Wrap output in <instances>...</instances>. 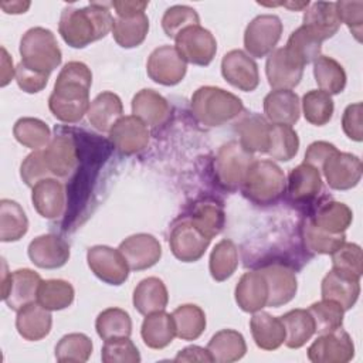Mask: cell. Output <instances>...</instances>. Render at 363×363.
<instances>
[{"label":"cell","mask_w":363,"mask_h":363,"mask_svg":"<svg viewBox=\"0 0 363 363\" xmlns=\"http://www.w3.org/2000/svg\"><path fill=\"white\" fill-rule=\"evenodd\" d=\"M140 336L150 349H163L170 345L176 336L173 316L164 311L146 315L142 322Z\"/></svg>","instance_id":"d6a6232c"},{"label":"cell","mask_w":363,"mask_h":363,"mask_svg":"<svg viewBox=\"0 0 363 363\" xmlns=\"http://www.w3.org/2000/svg\"><path fill=\"white\" fill-rule=\"evenodd\" d=\"M51 311L41 306L38 302H31L17 311L16 329L18 335L30 342H37L44 339L52 325Z\"/></svg>","instance_id":"4316f807"},{"label":"cell","mask_w":363,"mask_h":363,"mask_svg":"<svg viewBox=\"0 0 363 363\" xmlns=\"http://www.w3.org/2000/svg\"><path fill=\"white\" fill-rule=\"evenodd\" d=\"M191 113L204 126H221L234 118H237L242 111L241 99L218 86H200L191 95Z\"/></svg>","instance_id":"3957f363"},{"label":"cell","mask_w":363,"mask_h":363,"mask_svg":"<svg viewBox=\"0 0 363 363\" xmlns=\"http://www.w3.org/2000/svg\"><path fill=\"white\" fill-rule=\"evenodd\" d=\"M301 235L305 247L316 254H332L345 241V233L332 234L316 227L309 218H306L301 227Z\"/></svg>","instance_id":"c3c4849f"},{"label":"cell","mask_w":363,"mask_h":363,"mask_svg":"<svg viewBox=\"0 0 363 363\" xmlns=\"http://www.w3.org/2000/svg\"><path fill=\"white\" fill-rule=\"evenodd\" d=\"M221 74L234 88L251 92L259 84L257 62L242 50H231L221 60Z\"/></svg>","instance_id":"2e32d148"},{"label":"cell","mask_w":363,"mask_h":363,"mask_svg":"<svg viewBox=\"0 0 363 363\" xmlns=\"http://www.w3.org/2000/svg\"><path fill=\"white\" fill-rule=\"evenodd\" d=\"M176 336L182 340H194L201 336L206 329V313L194 303L177 306L173 313Z\"/></svg>","instance_id":"60d3db41"},{"label":"cell","mask_w":363,"mask_h":363,"mask_svg":"<svg viewBox=\"0 0 363 363\" xmlns=\"http://www.w3.org/2000/svg\"><path fill=\"white\" fill-rule=\"evenodd\" d=\"M89 269L108 285H122L129 277V265L119 250L108 245H94L86 252Z\"/></svg>","instance_id":"8fae6325"},{"label":"cell","mask_w":363,"mask_h":363,"mask_svg":"<svg viewBox=\"0 0 363 363\" xmlns=\"http://www.w3.org/2000/svg\"><path fill=\"white\" fill-rule=\"evenodd\" d=\"M13 135L18 143L33 150H38L48 145L51 132L45 122L38 118H20L13 126Z\"/></svg>","instance_id":"f6af8a7d"},{"label":"cell","mask_w":363,"mask_h":363,"mask_svg":"<svg viewBox=\"0 0 363 363\" xmlns=\"http://www.w3.org/2000/svg\"><path fill=\"white\" fill-rule=\"evenodd\" d=\"M330 255H332V268H337V269L354 274L357 277H362L363 259H362L360 245L345 241Z\"/></svg>","instance_id":"9f6ffc18"},{"label":"cell","mask_w":363,"mask_h":363,"mask_svg":"<svg viewBox=\"0 0 363 363\" xmlns=\"http://www.w3.org/2000/svg\"><path fill=\"white\" fill-rule=\"evenodd\" d=\"M186 71L187 62L173 45H160L155 48L147 58L146 72L156 84L166 86L177 85L183 81Z\"/></svg>","instance_id":"7c38bea8"},{"label":"cell","mask_w":363,"mask_h":363,"mask_svg":"<svg viewBox=\"0 0 363 363\" xmlns=\"http://www.w3.org/2000/svg\"><path fill=\"white\" fill-rule=\"evenodd\" d=\"M21 64L27 68L50 75L62 60L57 38L51 30L33 27L20 40Z\"/></svg>","instance_id":"5b68a950"},{"label":"cell","mask_w":363,"mask_h":363,"mask_svg":"<svg viewBox=\"0 0 363 363\" xmlns=\"http://www.w3.org/2000/svg\"><path fill=\"white\" fill-rule=\"evenodd\" d=\"M125 257L132 271H143L156 265L162 257L159 240L146 233H139L125 238L118 248Z\"/></svg>","instance_id":"e0dca14e"},{"label":"cell","mask_w":363,"mask_h":363,"mask_svg":"<svg viewBox=\"0 0 363 363\" xmlns=\"http://www.w3.org/2000/svg\"><path fill=\"white\" fill-rule=\"evenodd\" d=\"M111 3H89L85 7H64L60 16L58 31L72 48H85L112 31L113 17Z\"/></svg>","instance_id":"7a4b0ae2"},{"label":"cell","mask_w":363,"mask_h":363,"mask_svg":"<svg viewBox=\"0 0 363 363\" xmlns=\"http://www.w3.org/2000/svg\"><path fill=\"white\" fill-rule=\"evenodd\" d=\"M28 230V218L23 207L10 199L0 201V240L3 242L18 241Z\"/></svg>","instance_id":"f35d334b"},{"label":"cell","mask_w":363,"mask_h":363,"mask_svg":"<svg viewBox=\"0 0 363 363\" xmlns=\"http://www.w3.org/2000/svg\"><path fill=\"white\" fill-rule=\"evenodd\" d=\"M353 356V340L342 328L319 335L308 349V359L313 363H346Z\"/></svg>","instance_id":"4fadbf2b"},{"label":"cell","mask_w":363,"mask_h":363,"mask_svg":"<svg viewBox=\"0 0 363 363\" xmlns=\"http://www.w3.org/2000/svg\"><path fill=\"white\" fill-rule=\"evenodd\" d=\"M20 176L23 179V182L28 186L33 187L35 186L40 180L43 179H48L50 173L47 170L44 157H43V152L41 149L31 152L21 163L20 167Z\"/></svg>","instance_id":"680465c9"},{"label":"cell","mask_w":363,"mask_h":363,"mask_svg":"<svg viewBox=\"0 0 363 363\" xmlns=\"http://www.w3.org/2000/svg\"><path fill=\"white\" fill-rule=\"evenodd\" d=\"M189 217L208 238H213L217 234H220L225 221L221 206L213 201L199 203Z\"/></svg>","instance_id":"f5cc1de1"},{"label":"cell","mask_w":363,"mask_h":363,"mask_svg":"<svg viewBox=\"0 0 363 363\" xmlns=\"http://www.w3.org/2000/svg\"><path fill=\"white\" fill-rule=\"evenodd\" d=\"M31 3L30 1H1L0 3V7L4 13L7 14H21V13H26L28 9H30Z\"/></svg>","instance_id":"003e7915"},{"label":"cell","mask_w":363,"mask_h":363,"mask_svg":"<svg viewBox=\"0 0 363 363\" xmlns=\"http://www.w3.org/2000/svg\"><path fill=\"white\" fill-rule=\"evenodd\" d=\"M41 152L50 177H68L78 166L79 155L77 143L69 135H55Z\"/></svg>","instance_id":"5bb4252c"},{"label":"cell","mask_w":363,"mask_h":363,"mask_svg":"<svg viewBox=\"0 0 363 363\" xmlns=\"http://www.w3.org/2000/svg\"><path fill=\"white\" fill-rule=\"evenodd\" d=\"M123 105L121 98L111 92L104 91L98 94L89 105L88 121L99 132H109L111 128L122 118Z\"/></svg>","instance_id":"f546056e"},{"label":"cell","mask_w":363,"mask_h":363,"mask_svg":"<svg viewBox=\"0 0 363 363\" xmlns=\"http://www.w3.org/2000/svg\"><path fill=\"white\" fill-rule=\"evenodd\" d=\"M14 75H16V68L13 67V60L10 58L6 48L1 47V79H0V85L6 86Z\"/></svg>","instance_id":"03108f58"},{"label":"cell","mask_w":363,"mask_h":363,"mask_svg":"<svg viewBox=\"0 0 363 363\" xmlns=\"http://www.w3.org/2000/svg\"><path fill=\"white\" fill-rule=\"evenodd\" d=\"M213 362L231 363L240 360L245 352L247 345L244 336L234 329H221L210 339L207 345Z\"/></svg>","instance_id":"836d02e7"},{"label":"cell","mask_w":363,"mask_h":363,"mask_svg":"<svg viewBox=\"0 0 363 363\" xmlns=\"http://www.w3.org/2000/svg\"><path fill=\"white\" fill-rule=\"evenodd\" d=\"M147 1H138V0H119L111 1V7L115 9L118 17H133L138 14L145 13L147 7Z\"/></svg>","instance_id":"be15d7a7"},{"label":"cell","mask_w":363,"mask_h":363,"mask_svg":"<svg viewBox=\"0 0 363 363\" xmlns=\"http://www.w3.org/2000/svg\"><path fill=\"white\" fill-rule=\"evenodd\" d=\"M362 104H350L346 106L343 116H342V128L345 135L354 140L360 142L363 139V130H362Z\"/></svg>","instance_id":"94428289"},{"label":"cell","mask_w":363,"mask_h":363,"mask_svg":"<svg viewBox=\"0 0 363 363\" xmlns=\"http://www.w3.org/2000/svg\"><path fill=\"white\" fill-rule=\"evenodd\" d=\"M238 267V250L231 240L218 241L210 254V274L217 282L228 279Z\"/></svg>","instance_id":"7bdbcfd3"},{"label":"cell","mask_w":363,"mask_h":363,"mask_svg":"<svg viewBox=\"0 0 363 363\" xmlns=\"http://www.w3.org/2000/svg\"><path fill=\"white\" fill-rule=\"evenodd\" d=\"M28 258L34 265L43 269H55L67 264L69 258V245L55 234H43L28 244Z\"/></svg>","instance_id":"44dd1931"},{"label":"cell","mask_w":363,"mask_h":363,"mask_svg":"<svg viewBox=\"0 0 363 363\" xmlns=\"http://www.w3.org/2000/svg\"><path fill=\"white\" fill-rule=\"evenodd\" d=\"M74 288L64 279L41 281L37 291V302L48 311H61L74 301Z\"/></svg>","instance_id":"ee69618b"},{"label":"cell","mask_w":363,"mask_h":363,"mask_svg":"<svg viewBox=\"0 0 363 363\" xmlns=\"http://www.w3.org/2000/svg\"><path fill=\"white\" fill-rule=\"evenodd\" d=\"M323 176L333 190H349L359 184L362 179V160L352 153L336 150L323 163Z\"/></svg>","instance_id":"9a60e30c"},{"label":"cell","mask_w":363,"mask_h":363,"mask_svg":"<svg viewBox=\"0 0 363 363\" xmlns=\"http://www.w3.org/2000/svg\"><path fill=\"white\" fill-rule=\"evenodd\" d=\"M320 190L322 177L316 167L303 162L291 170L288 177V194L294 201H309L315 199Z\"/></svg>","instance_id":"1f68e13d"},{"label":"cell","mask_w":363,"mask_h":363,"mask_svg":"<svg viewBox=\"0 0 363 363\" xmlns=\"http://www.w3.org/2000/svg\"><path fill=\"white\" fill-rule=\"evenodd\" d=\"M109 139L122 155H135L149 143L147 125L135 115L122 116L109 130Z\"/></svg>","instance_id":"ac0fdd59"},{"label":"cell","mask_w":363,"mask_h":363,"mask_svg":"<svg viewBox=\"0 0 363 363\" xmlns=\"http://www.w3.org/2000/svg\"><path fill=\"white\" fill-rule=\"evenodd\" d=\"M176 362H213V357L207 347H200V346H189L180 350L176 357Z\"/></svg>","instance_id":"e7e4bbea"},{"label":"cell","mask_w":363,"mask_h":363,"mask_svg":"<svg viewBox=\"0 0 363 363\" xmlns=\"http://www.w3.org/2000/svg\"><path fill=\"white\" fill-rule=\"evenodd\" d=\"M285 328V345L289 349L302 347L315 333V323L306 309H292L281 316Z\"/></svg>","instance_id":"8d00e7d4"},{"label":"cell","mask_w":363,"mask_h":363,"mask_svg":"<svg viewBox=\"0 0 363 363\" xmlns=\"http://www.w3.org/2000/svg\"><path fill=\"white\" fill-rule=\"evenodd\" d=\"M313 77L320 91L332 95L340 94L346 86V72L332 57L319 55L313 61Z\"/></svg>","instance_id":"ab89813d"},{"label":"cell","mask_w":363,"mask_h":363,"mask_svg":"<svg viewBox=\"0 0 363 363\" xmlns=\"http://www.w3.org/2000/svg\"><path fill=\"white\" fill-rule=\"evenodd\" d=\"M285 50L292 58L305 67L320 55L322 41H319L308 28L301 26L289 35Z\"/></svg>","instance_id":"bcb514c9"},{"label":"cell","mask_w":363,"mask_h":363,"mask_svg":"<svg viewBox=\"0 0 363 363\" xmlns=\"http://www.w3.org/2000/svg\"><path fill=\"white\" fill-rule=\"evenodd\" d=\"M320 294L323 299L335 301L343 311H349L357 302L360 294V277L332 268L322 279Z\"/></svg>","instance_id":"ffe728a7"},{"label":"cell","mask_w":363,"mask_h":363,"mask_svg":"<svg viewBox=\"0 0 363 363\" xmlns=\"http://www.w3.org/2000/svg\"><path fill=\"white\" fill-rule=\"evenodd\" d=\"M211 238H208L193 221L190 217L177 218L170 228L169 245L173 255L182 262H194L199 261Z\"/></svg>","instance_id":"52a82bcc"},{"label":"cell","mask_w":363,"mask_h":363,"mask_svg":"<svg viewBox=\"0 0 363 363\" xmlns=\"http://www.w3.org/2000/svg\"><path fill=\"white\" fill-rule=\"evenodd\" d=\"M282 21L275 14H259L254 17L244 31V48L252 58L271 54L282 34Z\"/></svg>","instance_id":"9c48e42d"},{"label":"cell","mask_w":363,"mask_h":363,"mask_svg":"<svg viewBox=\"0 0 363 363\" xmlns=\"http://www.w3.org/2000/svg\"><path fill=\"white\" fill-rule=\"evenodd\" d=\"M269 129L271 123L258 113H251L242 118L235 126L240 143L251 153H267L269 145Z\"/></svg>","instance_id":"e575fe53"},{"label":"cell","mask_w":363,"mask_h":363,"mask_svg":"<svg viewBox=\"0 0 363 363\" xmlns=\"http://www.w3.org/2000/svg\"><path fill=\"white\" fill-rule=\"evenodd\" d=\"M1 298L13 311H20L23 306L37 299V291L41 284V277L28 268L7 271V265L1 262Z\"/></svg>","instance_id":"ba28073f"},{"label":"cell","mask_w":363,"mask_h":363,"mask_svg":"<svg viewBox=\"0 0 363 363\" xmlns=\"http://www.w3.org/2000/svg\"><path fill=\"white\" fill-rule=\"evenodd\" d=\"M234 296L244 312L254 313L267 306L268 285L262 272L259 269L245 272L235 286Z\"/></svg>","instance_id":"d4e9b609"},{"label":"cell","mask_w":363,"mask_h":363,"mask_svg":"<svg viewBox=\"0 0 363 363\" xmlns=\"http://www.w3.org/2000/svg\"><path fill=\"white\" fill-rule=\"evenodd\" d=\"M101 359L104 363H139L140 354L129 337H115L105 340Z\"/></svg>","instance_id":"11a10c76"},{"label":"cell","mask_w":363,"mask_h":363,"mask_svg":"<svg viewBox=\"0 0 363 363\" xmlns=\"http://www.w3.org/2000/svg\"><path fill=\"white\" fill-rule=\"evenodd\" d=\"M284 170L272 160H254L241 184L242 194L258 206L277 203L285 193Z\"/></svg>","instance_id":"277c9868"},{"label":"cell","mask_w":363,"mask_h":363,"mask_svg":"<svg viewBox=\"0 0 363 363\" xmlns=\"http://www.w3.org/2000/svg\"><path fill=\"white\" fill-rule=\"evenodd\" d=\"M254 156L240 142L231 140L220 147L214 159V173L218 183L228 190L241 187Z\"/></svg>","instance_id":"8992f818"},{"label":"cell","mask_w":363,"mask_h":363,"mask_svg":"<svg viewBox=\"0 0 363 363\" xmlns=\"http://www.w3.org/2000/svg\"><path fill=\"white\" fill-rule=\"evenodd\" d=\"M48 77L50 75L47 74H41L27 68L21 62L16 67L17 85L27 94H37L43 91L48 82Z\"/></svg>","instance_id":"91938a15"},{"label":"cell","mask_w":363,"mask_h":363,"mask_svg":"<svg viewBox=\"0 0 363 363\" xmlns=\"http://www.w3.org/2000/svg\"><path fill=\"white\" fill-rule=\"evenodd\" d=\"M268 285L267 306L279 308L294 299L298 291L295 272L282 264H269L259 269Z\"/></svg>","instance_id":"7402d4cb"},{"label":"cell","mask_w":363,"mask_h":363,"mask_svg":"<svg viewBox=\"0 0 363 363\" xmlns=\"http://www.w3.org/2000/svg\"><path fill=\"white\" fill-rule=\"evenodd\" d=\"M308 312L311 313L313 323H315V332L319 335L333 332L339 328H342L343 323V308L330 299H323L319 302H315L309 306Z\"/></svg>","instance_id":"f907efd6"},{"label":"cell","mask_w":363,"mask_h":363,"mask_svg":"<svg viewBox=\"0 0 363 363\" xmlns=\"http://www.w3.org/2000/svg\"><path fill=\"white\" fill-rule=\"evenodd\" d=\"M95 329L102 340L129 337L132 333V319L125 309L106 308L98 315Z\"/></svg>","instance_id":"b9f144b4"},{"label":"cell","mask_w":363,"mask_h":363,"mask_svg":"<svg viewBox=\"0 0 363 363\" xmlns=\"http://www.w3.org/2000/svg\"><path fill=\"white\" fill-rule=\"evenodd\" d=\"M333 108L332 96L320 89H311L302 98L303 116L315 126L326 125L332 119Z\"/></svg>","instance_id":"681fc988"},{"label":"cell","mask_w":363,"mask_h":363,"mask_svg":"<svg viewBox=\"0 0 363 363\" xmlns=\"http://www.w3.org/2000/svg\"><path fill=\"white\" fill-rule=\"evenodd\" d=\"M336 11L340 23H345L357 41L363 33V1H336Z\"/></svg>","instance_id":"6f0895ef"},{"label":"cell","mask_w":363,"mask_h":363,"mask_svg":"<svg viewBox=\"0 0 363 363\" xmlns=\"http://www.w3.org/2000/svg\"><path fill=\"white\" fill-rule=\"evenodd\" d=\"M132 113L143 121L147 126L157 128L169 121L170 105L159 92L145 88L133 96Z\"/></svg>","instance_id":"83f0119b"},{"label":"cell","mask_w":363,"mask_h":363,"mask_svg":"<svg viewBox=\"0 0 363 363\" xmlns=\"http://www.w3.org/2000/svg\"><path fill=\"white\" fill-rule=\"evenodd\" d=\"M299 138L292 126L288 125H271L269 145L267 153L277 160L288 162L298 153Z\"/></svg>","instance_id":"7dc6e473"},{"label":"cell","mask_w":363,"mask_h":363,"mask_svg":"<svg viewBox=\"0 0 363 363\" xmlns=\"http://www.w3.org/2000/svg\"><path fill=\"white\" fill-rule=\"evenodd\" d=\"M92 340L84 333H68L60 339L55 346V359L58 362L84 363L92 353Z\"/></svg>","instance_id":"816d5d0a"},{"label":"cell","mask_w":363,"mask_h":363,"mask_svg":"<svg viewBox=\"0 0 363 363\" xmlns=\"http://www.w3.org/2000/svg\"><path fill=\"white\" fill-rule=\"evenodd\" d=\"M133 306L140 315H149L157 311H164L169 302L167 288L157 277L142 279L133 289Z\"/></svg>","instance_id":"4dcf8cb0"},{"label":"cell","mask_w":363,"mask_h":363,"mask_svg":"<svg viewBox=\"0 0 363 363\" xmlns=\"http://www.w3.org/2000/svg\"><path fill=\"white\" fill-rule=\"evenodd\" d=\"M303 65L292 58L285 47L274 50L265 62L268 84L274 89H292L303 75Z\"/></svg>","instance_id":"d6986e66"},{"label":"cell","mask_w":363,"mask_h":363,"mask_svg":"<svg viewBox=\"0 0 363 363\" xmlns=\"http://www.w3.org/2000/svg\"><path fill=\"white\" fill-rule=\"evenodd\" d=\"M309 220L316 227L328 233L340 234L345 233L350 225L353 220V213L345 203L329 200L322 203Z\"/></svg>","instance_id":"d590c367"},{"label":"cell","mask_w":363,"mask_h":363,"mask_svg":"<svg viewBox=\"0 0 363 363\" xmlns=\"http://www.w3.org/2000/svg\"><path fill=\"white\" fill-rule=\"evenodd\" d=\"M197 24H200V17L197 11L190 6H172L164 11L162 17L163 31L170 38H176L184 28Z\"/></svg>","instance_id":"db71d44e"},{"label":"cell","mask_w":363,"mask_h":363,"mask_svg":"<svg viewBox=\"0 0 363 363\" xmlns=\"http://www.w3.org/2000/svg\"><path fill=\"white\" fill-rule=\"evenodd\" d=\"M92 72L81 61H69L60 71L48 98L51 113L64 123L79 122L89 109Z\"/></svg>","instance_id":"6da1fadb"},{"label":"cell","mask_w":363,"mask_h":363,"mask_svg":"<svg viewBox=\"0 0 363 363\" xmlns=\"http://www.w3.org/2000/svg\"><path fill=\"white\" fill-rule=\"evenodd\" d=\"M340 24L342 23L336 11V3L316 1L306 7L302 26L323 43L337 33Z\"/></svg>","instance_id":"484cf974"},{"label":"cell","mask_w":363,"mask_h":363,"mask_svg":"<svg viewBox=\"0 0 363 363\" xmlns=\"http://www.w3.org/2000/svg\"><path fill=\"white\" fill-rule=\"evenodd\" d=\"M31 201L35 211L47 220H55L65 211V187L55 179L48 177L40 180L31 187Z\"/></svg>","instance_id":"603a6c76"},{"label":"cell","mask_w":363,"mask_h":363,"mask_svg":"<svg viewBox=\"0 0 363 363\" xmlns=\"http://www.w3.org/2000/svg\"><path fill=\"white\" fill-rule=\"evenodd\" d=\"M264 112L271 123L292 126L301 115L299 96L292 89H274L264 98Z\"/></svg>","instance_id":"cb8c5ba5"},{"label":"cell","mask_w":363,"mask_h":363,"mask_svg":"<svg viewBox=\"0 0 363 363\" xmlns=\"http://www.w3.org/2000/svg\"><path fill=\"white\" fill-rule=\"evenodd\" d=\"M336 146L329 143V142H325V140H318V142H313L308 146L306 152H305V163L316 167L318 170L322 169L323 163L326 162V159L333 155L336 152Z\"/></svg>","instance_id":"6125c7cd"},{"label":"cell","mask_w":363,"mask_h":363,"mask_svg":"<svg viewBox=\"0 0 363 363\" xmlns=\"http://www.w3.org/2000/svg\"><path fill=\"white\" fill-rule=\"evenodd\" d=\"M174 48L186 62L206 67L217 52V41L214 35L200 24L184 28L174 38Z\"/></svg>","instance_id":"30bf717a"},{"label":"cell","mask_w":363,"mask_h":363,"mask_svg":"<svg viewBox=\"0 0 363 363\" xmlns=\"http://www.w3.org/2000/svg\"><path fill=\"white\" fill-rule=\"evenodd\" d=\"M149 31V18L145 13L133 17H116L112 26V35L122 48L140 45Z\"/></svg>","instance_id":"74e56055"},{"label":"cell","mask_w":363,"mask_h":363,"mask_svg":"<svg viewBox=\"0 0 363 363\" xmlns=\"http://www.w3.org/2000/svg\"><path fill=\"white\" fill-rule=\"evenodd\" d=\"M250 329L255 345L264 350H275L285 342V328L281 318L268 312H254L250 319Z\"/></svg>","instance_id":"f1b7e54d"}]
</instances>
